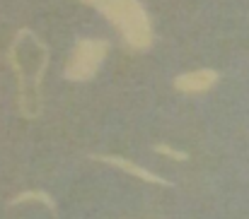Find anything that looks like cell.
I'll return each mask as SVG.
<instances>
[{"instance_id": "3", "label": "cell", "mask_w": 249, "mask_h": 219, "mask_svg": "<svg viewBox=\"0 0 249 219\" xmlns=\"http://www.w3.org/2000/svg\"><path fill=\"white\" fill-rule=\"evenodd\" d=\"M220 75L211 68H198V70H189V73H181L174 77L172 87L181 94H203V92H211L215 84H218Z\"/></svg>"}, {"instance_id": "1", "label": "cell", "mask_w": 249, "mask_h": 219, "mask_svg": "<svg viewBox=\"0 0 249 219\" xmlns=\"http://www.w3.org/2000/svg\"><path fill=\"white\" fill-rule=\"evenodd\" d=\"M80 2L99 10L109 19V24L116 29L128 51L145 53L153 48L155 31L150 15L141 5V0H80Z\"/></svg>"}, {"instance_id": "4", "label": "cell", "mask_w": 249, "mask_h": 219, "mask_svg": "<svg viewBox=\"0 0 249 219\" xmlns=\"http://www.w3.org/2000/svg\"><path fill=\"white\" fill-rule=\"evenodd\" d=\"M92 159H94V161H102V164H109V166H114V169H119V171H124V173H128V176H133V178H141V181H145V183L172 188V181H167L162 176H158V173H153V171L138 166L136 161H131V159H126V156H116V154H92Z\"/></svg>"}, {"instance_id": "2", "label": "cell", "mask_w": 249, "mask_h": 219, "mask_svg": "<svg viewBox=\"0 0 249 219\" xmlns=\"http://www.w3.org/2000/svg\"><path fill=\"white\" fill-rule=\"evenodd\" d=\"M109 41L107 39H80L73 51L71 58L63 68V77L68 82H89L94 75L99 73L107 53H109Z\"/></svg>"}, {"instance_id": "5", "label": "cell", "mask_w": 249, "mask_h": 219, "mask_svg": "<svg viewBox=\"0 0 249 219\" xmlns=\"http://www.w3.org/2000/svg\"><path fill=\"white\" fill-rule=\"evenodd\" d=\"M29 203H36V205H44L53 217L58 215V205H56V200L46 193V190H39V188H32V190H22V193H17L7 205L10 207H17V205H29Z\"/></svg>"}, {"instance_id": "6", "label": "cell", "mask_w": 249, "mask_h": 219, "mask_svg": "<svg viewBox=\"0 0 249 219\" xmlns=\"http://www.w3.org/2000/svg\"><path fill=\"white\" fill-rule=\"evenodd\" d=\"M158 154H162V156H169V159H174V161H186L189 159V154L186 152H181V149H174V147H169L167 142H158V145L153 147Z\"/></svg>"}]
</instances>
